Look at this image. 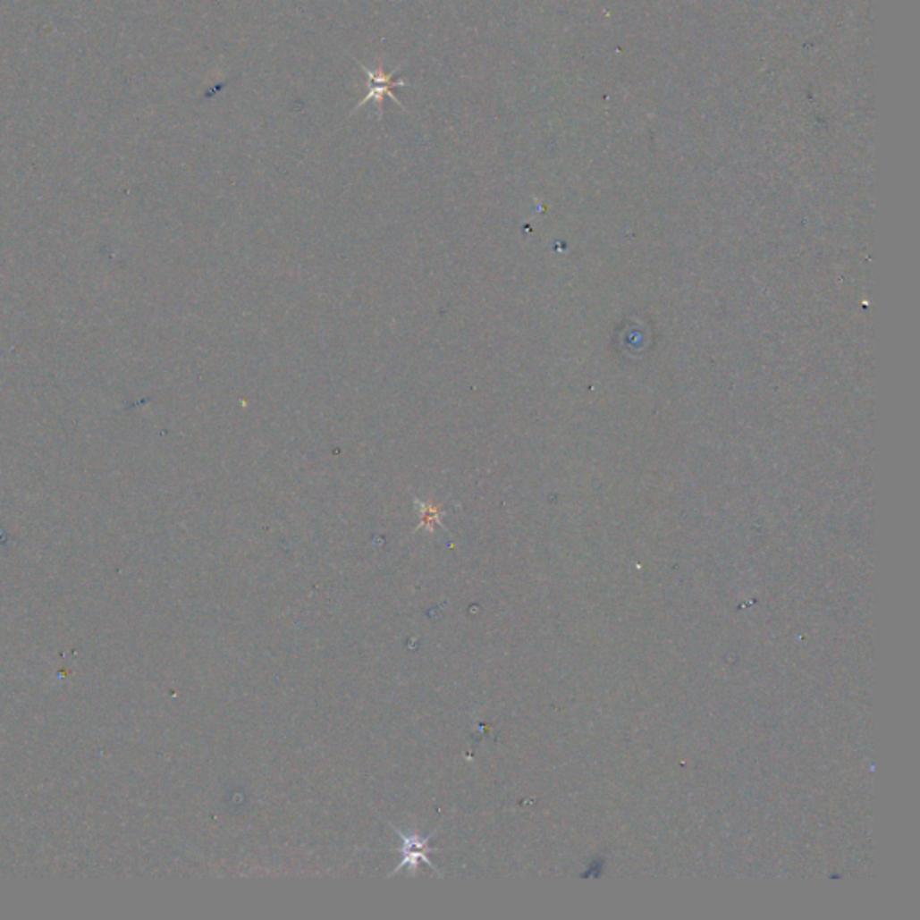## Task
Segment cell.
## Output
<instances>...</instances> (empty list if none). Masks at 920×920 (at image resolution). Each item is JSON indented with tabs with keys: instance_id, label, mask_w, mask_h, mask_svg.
Listing matches in <instances>:
<instances>
[{
	"instance_id": "7a4b0ae2",
	"label": "cell",
	"mask_w": 920,
	"mask_h": 920,
	"mask_svg": "<svg viewBox=\"0 0 920 920\" xmlns=\"http://www.w3.org/2000/svg\"><path fill=\"white\" fill-rule=\"evenodd\" d=\"M394 831H396V832L400 834V838L403 840V854H405V856H403V863H401V865H398L394 872H400L403 866H409V868H410V872H416V868H418L419 861H425L426 865H430L432 868H435V866H434V863H430V859H428V856H426V854L430 852V847H428L430 838H421V836H418V834H414V832L405 834V832H401V831H400V829H396V827H394ZM435 870L439 872V868H435Z\"/></svg>"
},
{
	"instance_id": "6da1fadb",
	"label": "cell",
	"mask_w": 920,
	"mask_h": 920,
	"mask_svg": "<svg viewBox=\"0 0 920 920\" xmlns=\"http://www.w3.org/2000/svg\"><path fill=\"white\" fill-rule=\"evenodd\" d=\"M358 65L361 67V71L365 72V76L371 80V90L367 92V96H365V97H363V101L358 105V108H359L361 105H365L367 101H375V103H376V108H378V114H380V119H382V115H384V97H385V96H389L396 105H400V106H401V101H400V99H398V96L392 92V89H394V87H405V85H407V81H403V80H396V74H385V72H384V63H380L376 71H373V69H369V67H365V65H361V63H358Z\"/></svg>"
}]
</instances>
